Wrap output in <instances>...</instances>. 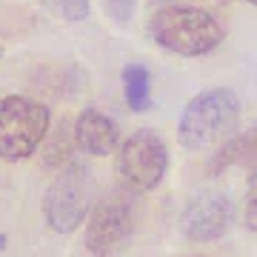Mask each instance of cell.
Segmentation results:
<instances>
[{
  "mask_svg": "<svg viewBox=\"0 0 257 257\" xmlns=\"http://www.w3.org/2000/svg\"><path fill=\"white\" fill-rule=\"evenodd\" d=\"M149 37L160 49L180 57L211 55L223 43L226 29L211 12L197 6H163L149 15Z\"/></svg>",
  "mask_w": 257,
  "mask_h": 257,
  "instance_id": "obj_1",
  "label": "cell"
},
{
  "mask_svg": "<svg viewBox=\"0 0 257 257\" xmlns=\"http://www.w3.org/2000/svg\"><path fill=\"white\" fill-rule=\"evenodd\" d=\"M240 97L229 86H214L194 94L177 120V143L186 152H206L220 146L237 132Z\"/></svg>",
  "mask_w": 257,
  "mask_h": 257,
  "instance_id": "obj_2",
  "label": "cell"
},
{
  "mask_svg": "<svg viewBox=\"0 0 257 257\" xmlns=\"http://www.w3.org/2000/svg\"><path fill=\"white\" fill-rule=\"evenodd\" d=\"M52 126V114L43 103L9 94L0 97V160L20 163L43 146Z\"/></svg>",
  "mask_w": 257,
  "mask_h": 257,
  "instance_id": "obj_3",
  "label": "cell"
},
{
  "mask_svg": "<svg viewBox=\"0 0 257 257\" xmlns=\"http://www.w3.org/2000/svg\"><path fill=\"white\" fill-rule=\"evenodd\" d=\"M120 189L128 194H149L169 172V149L155 128H138L117 146L114 160Z\"/></svg>",
  "mask_w": 257,
  "mask_h": 257,
  "instance_id": "obj_4",
  "label": "cell"
},
{
  "mask_svg": "<svg viewBox=\"0 0 257 257\" xmlns=\"http://www.w3.org/2000/svg\"><path fill=\"white\" fill-rule=\"evenodd\" d=\"M94 180L83 163H69L57 169V177L49 183L43 197V217L46 226L57 234H72L86 223L92 211Z\"/></svg>",
  "mask_w": 257,
  "mask_h": 257,
  "instance_id": "obj_5",
  "label": "cell"
},
{
  "mask_svg": "<svg viewBox=\"0 0 257 257\" xmlns=\"http://www.w3.org/2000/svg\"><path fill=\"white\" fill-rule=\"evenodd\" d=\"M132 229H135V211L128 192H117L92 206L83 229V243L92 254H109L132 237Z\"/></svg>",
  "mask_w": 257,
  "mask_h": 257,
  "instance_id": "obj_6",
  "label": "cell"
},
{
  "mask_svg": "<svg viewBox=\"0 0 257 257\" xmlns=\"http://www.w3.org/2000/svg\"><path fill=\"white\" fill-rule=\"evenodd\" d=\"M231 217H234V206L229 194L197 192L180 214V229H183V237L192 243H211L229 231Z\"/></svg>",
  "mask_w": 257,
  "mask_h": 257,
  "instance_id": "obj_7",
  "label": "cell"
},
{
  "mask_svg": "<svg viewBox=\"0 0 257 257\" xmlns=\"http://www.w3.org/2000/svg\"><path fill=\"white\" fill-rule=\"evenodd\" d=\"M72 135H74V146L86 152L92 157H106L111 152H117L120 146V128L117 123L100 109H86L74 117V126H72Z\"/></svg>",
  "mask_w": 257,
  "mask_h": 257,
  "instance_id": "obj_8",
  "label": "cell"
},
{
  "mask_svg": "<svg viewBox=\"0 0 257 257\" xmlns=\"http://www.w3.org/2000/svg\"><path fill=\"white\" fill-rule=\"evenodd\" d=\"M231 166H257V123L223 140L209 160V175H223Z\"/></svg>",
  "mask_w": 257,
  "mask_h": 257,
  "instance_id": "obj_9",
  "label": "cell"
},
{
  "mask_svg": "<svg viewBox=\"0 0 257 257\" xmlns=\"http://www.w3.org/2000/svg\"><path fill=\"white\" fill-rule=\"evenodd\" d=\"M123 80V97H126L128 109L132 111H149L152 109V74L143 63H126L120 72Z\"/></svg>",
  "mask_w": 257,
  "mask_h": 257,
  "instance_id": "obj_10",
  "label": "cell"
},
{
  "mask_svg": "<svg viewBox=\"0 0 257 257\" xmlns=\"http://www.w3.org/2000/svg\"><path fill=\"white\" fill-rule=\"evenodd\" d=\"M43 143H46V140H43ZM72 143H74V135H69V126L63 123L60 132H55V135L49 138L46 149H43V163H46L49 169H60V163L69 160V149H72Z\"/></svg>",
  "mask_w": 257,
  "mask_h": 257,
  "instance_id": "obj_11",
  "label": "cell"
},
{
  "mask_svg": "<svg viewBox=\"0 0 257 257\" xmlns=\"http://www.w3.org/2000/svg\"><path fill=\"white\" fill-rule=\"evenodd\" d=\"M40 3L66 23H80L89 18V0H40Z\"/></svg>",
  "mask_w": 257,
  "mask_h": 257,
  "instance_id": "obj_12",
  "label": "cell"
},
{
  "mask_svg": "<svg viewBox=\"0 0 257 257\" xmlns=\"http://www.w3.org/2000/svg\"><path fill=\"white\" fill-rule=\"evenodd\" d=\"M243 226L248 231H257V166L248 175L246 183V209H243Z\"/></svg>",
  "mask_w": 257,
  "mask_h": 257,
  "instance_id": "obj_13",
  "label": "cell"
},
{
  "mask_svg": "<svg viewBox=\"0 0 257 257\" xmlns=\"http://www.w3.org/2000/svg\"><path fill=\"white\" fill-rule=\"evenodd\" d=\"M103 6H106V15H109L114 23L126 26V23H132V18H135L138 0H103Z\"/></svg>",
  "mask_w": 257,
  "mask_h": 257,
  "instance_id": "obj_14",
  "label": "cell"
},
{
  "mask_svg": "<svg viewBox=\"0 0 257 257\" xmlns=\"http://www.w3.org/2000/svg\"><path fill=\"white\" fill-rule=\"evenodd\" d=\"M149 6H155V9H163V6H175V0H149Z\"/></svg>",
  "mask_w": 257,
  "mask_h": 257,
  "instance_id": "obj_15",
  "label": "cell"
},
{
  "mask_svg": "<svg viewBox=\"0 0 257 257\" xmlns=\"http://www.w3.org/2000/svg\"><path fill=\"white\" fill-rule=\"evenodd\" d=\"M206 3H234V0H206ZM243 3H251V6H257V0H243Z\"/></svg>",
  "mask_w": 257,
  "mask_h": 257,
  "instance_id": "obj_16",
  "label": "cell"
},
{
  "mask_svg": "<svg viewBox=\"0 0 257 257\" xmlns=\"http://www.w3.org/2000/svg\"><path fill=\"white\" fill-rule=\"evenodd\" d=\"M6 246H9V237H6V234H0V251H3Z\"/></svg>",
  "mask_w": 257,
  "mask_h": 257,
  "instance_id": "obj_17",
  "label": "cell"
},
{
  "mask_svg": "<svg viewBox=\"0 0 257 257\" xmlns=\"http://www.w3.org/2000/svg\"><path fill=\"white\" fill-rule=\"evenodd\" d=\"M189 257H206V254H189Z\"/></svg>",
  "mask_w": 257,
  "mask_h": 257,
  "instance_id": "obj_18",
  "label": "cell"
},
{
  "mask_svg": "<svg viewBox=\"0 0 257 257\" xmlns=\"http://www.w3.org/2000/svg\"><path fill=\"white\" fill-rule=\"evenodd\" d=\"M0 57H3V46H0Z\"/></svg>",
  "mask_w": 257,
  "mask_h": 257,
  "instance_id": "obj_19",
  "label": "cell"
}]
</instances>
